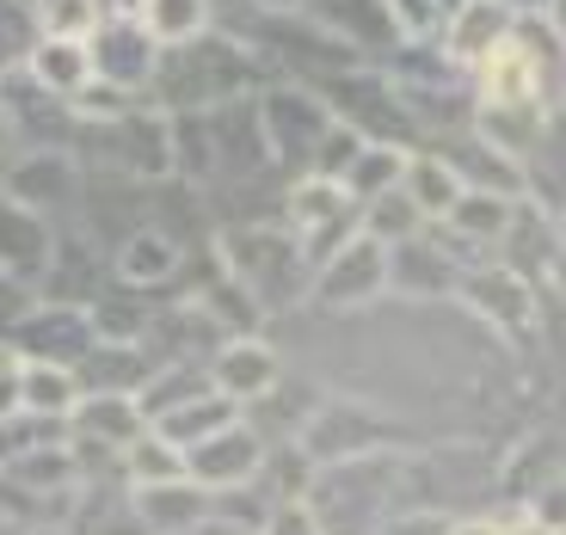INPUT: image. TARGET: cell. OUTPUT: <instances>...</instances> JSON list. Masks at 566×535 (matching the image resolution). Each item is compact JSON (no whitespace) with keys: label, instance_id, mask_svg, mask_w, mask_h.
I'll use <instances>...</instances> for the list:
<instances>
[{"label":"cell","instance_id":"obj_1","mask_svg":"<svg viewBox=\"0 0 566 535\" xmlns=\"http://www.w3.org/2000/svg\"><path fill=\"white\" fill-rule=\"evenodd\" d=\"M259 86H271V69L259 62V50H247L241 38L203 25L198 38L160 43L155 74H148V105L167 117H185V112H210V105L247 99Z\"/></svg>","mask_w":566,"mask_h":535},{"label":"cell","instance_id":"obj_2","mask_svg":"<svg viewBox=\"0 0 566 535\" xmlns=\"http://www.w3.org/2000/svg\"><path fill=\"white\" fill-rule=\"evenodd\" d=\"M400 486H407V462L388 450L339 455L321 462V474L302 486V511L321 535H369L400 511Z\"/></svg>","mask_w":566,"mask_h":535},{"label":"cell","instance_id":"obj_3","mask_svg":"<svg viewBox=\"0 0 566 535\" xmlns=\"http://www.w3.org/2000/svg\"><path fill=\"white\" fill-rule=\"evenodd\" d=\"M74 148L112 167L117 179H167L172 172V124L148 99L112 117H74Z\"/></svg>","mask_w":566,"mask_h":535},{"label":"cell","instance_id":"obj_4","mask_svg":"<svg viewBox=\"0 0 566 535\" xmlns=\"http://www.w3.org/2000/svg\"><path fill=\"white\" fill-rule=\"evenodd\" d=\"M222 253H228L234 290L247 302H259V308H283L290 296L308 290V259L296 253L290 228H234L222 240Z\"/></svg>","mask_w":566,"mask_h":535},{"label":"cell","instance_id":"obj_5","mask_svg":"<svg viewBox=\"0 0 566 535\" xmlns=\"http://www.w3.org/2000/svg\"><path fill=\"white\" fill-rule=\"evenodd\" d=\"M388 283H395L388 246H382V240H369L364 228H357V234H345L339 246H333V253L308 271V296L321 302V308H364V302L382 296Z\"/></svg>","mask_w":566,"mask_h":535},{"label":"cell","instance_id":"obj_6","mask_svg":"<svg viewBox=\"0 0 566 535\" xmlns=\"http://www.w3.org/2000/svg\"><path fill=\"white\" fill-rule=\"evenodd\" d=\"M253 105H259V129H265L271 167H277V172L283 167L308 172L314 141H321L326 124H333V112L321 105V93H308V86H259Z\"/></svg>","mask_w":566,"mask_h":535},{"label":"cell","instance_id":"obj_7","mask_svg":"<svg viewBox=\"0 0 566 535\" xmlns=\"http://www.w3.org/2000/svg\"><path fill=\"white\" fill-rule=\"evenodd\" d=\"M81 43H86V62H93V81L117 86V93H129V99H148V74H155L160 43L148 38L136 19L99 13L81 31Z\"/></svg>","mask_w":566,"mask_h":535},{"label":"cell","instance_id":"obj_8","mask_svg":"<svg viewBox=\"0 0 566 535\" xmlns=\"http://www.w3.org/2000/svg\"><path fill=\"white\" fill-rule=\"evenodd\" d=\"M283 216H290V240H296V253L308 259V271L321 265L345 234H357V203L345 198L333 179H314V172H302V179L290 185V210Z\"/></svg>","mask_w":566,"mask_h":535},{"label":"cell","instance_id":"obj_9","mask_svg":"<svg viewBox=\"0 0 566 535\" xmlns=\"http://www.w3.org/2000/svg\"><path fill=\"white\" fill-rule=\"evenodd\" d=\"M511 25H517V7L511 0H450L431 38H438V56L455 74H468L511 38Z\"/></svg>","mask_w":566,"mask_h":535},{"label":"cell","instance_id":"obj_10","mask_svg":"<svg viewBox=\"0 0 566 535\" xmlns=\"http://www.w3.org/2000/svg\"><path fill=\"white\" fill-rule=\"evenodd\" d=\"M179 468H185L191 486H203V493L247 486V480H259V468H265V437L247 419H234V424H222V431H210L203 443L179 450Z\"/></svg>","mask_w":566,"mask_h":535},{"label":"cell","instance_id":"obj_11","mask_svg":"<svg viewBox=\"0 0 566 535\" xmlns=\"http://www.w3.org/2000/svg\"><path fill=\"white\" fill-rule=\"evenodd\" d=\"M7 345H13V357H31V364L81 369L93 352V321H86V308H69V302H31V314L7 333Z\"/></svg>","mask_w":566,"mask_h":535},{"label":"cell","instance_id":"obj_12","mask_svg":"<svg viewBox=\"0 0 566 535\" xmlns=\"http://www.w3.org/2000/svg\"><path fill=\"white\" fill-rule=\"evenodd\" d=\"M431 155L443 160V167L455 172V185L462 191H493V198H524V167L499 148V141H486L481 129L468 124L455 129V136H431L424 141Z\"/></svg>","mask_w":566,"mask_h":535},{"label":"cell","instance_id":"obj_13","mask_svg":"<svg viewBox=\"0 0 566 535\" xmlns=\"http://www.w3.org/2000/svg\"><path fill=\"white\" fill-rule=\"evenodd\" d=\"M112 271H117V283H129V290H142V296H148V290L179 283L185 246H179V234H167L160 222H136L129 234H117Z\"/></svg>","mask_w":566,"mask_h":535},{"label":"cell","instance_id":"obj_14","mask_svg":"<svg viewBox=\"0 0 566 535\" xmlns=\"http://www.w3.org/2000/svg\"><path fill=\"white\" fill-rule=\"evenodd\" d=\"M302 13L326 31V38H339L345 50H400V25L388 19L382 0H302Z\"/></svg>","mask_w":566,"mask_h":535},{"label":"cell","instance_id":"obj_15","mask_svg":"<svg viewBox=\"0 0 566 535\" xmlns=\"http://www.w3.org/2000/svg\"><path fill=\"white\" fill-rule=\"evenodd\" d=\"M7 179V198L31 203V210H50V203H74L81 198V160L69 148H38L31 160H13V167H0Z\"/></svg>","mask_w":566,"mask_h":535},{"label":"cell","instance_id":"obj_16","mask_svg":"<svg viewBox=\"0 0 566 535\" xmlns=\"http://www.w3.org/2000/svg\"><path fill=\"white\" fill-rule=\"evenodd\" d=\"M50 240H56V228L43 222L31 203H19V198L0 191V271H7V277H19V283L38 290L43 265H50Z\"/></svg>","mask_w":566,"mask_h":535},{"label":"cell","instance_id":"obj_17","mask_svg":"<svg viewBox=\"0 0 566 535\" xmlns=\"http://www.w3.org/2000/svg\"><path fill=\"white\" fill-rule=\"evenodd\" d=\"M19 74L38 86L43 99L69 105L74 93L93 81V62H86V43L81 38H69V31H43V38L31 43V56H25V69H19Z\"/></svg>","mask_w":566,"mask_h":535},{"label":"cell","instance_id":"obj_18","mask_svg":"<svg viewBox=\"0 0 566 535\" xmlns=\"http://www.w3.org/2000/svg\"><path fill=\"white\" fill-rule=\"evenodd\" d=\"M129 505H136L142 535H179V529H191L198 517H210L216 499L179 474V480H155V486H129Z\"/></svg>","mask_w":566,"mask_h":535},{"label":"cell","instance_id":"obj_19","mask_svg":"<svg viewBox=\"0 0 566 535\" xmlns=\"http://www.w3.org/2000/svg\"><path fill=\"white\" fill-rule=\"evenodd\" d=\"M376 437H382V424L369 419L364 407H352V400H321L308 419V455L314 462H339V455H364L376 450Z\"/></svg>","mask_w":566,"mask_h":535},{"label":"cell","instance_id":"obj_20","mask_svg":"<svg viewBox=\"0 0 566 535\" xmlns=\"http://www.w3.org/2000/svg\"><path fill=\"white\" fill-rule=\"evenodd\" d=\"M210 381L234 400V407H253V400L271 395L283 376H277V357H271L259 338H222V352H216V364H210Z\"/></svg>","mask_w":566,"mask_h":535},{"label":"cell","instance_id":"obj_21","mask_svg":"<svg viewBox=\"0 0 566 535\" xmlns=\"http://www.w3.org/2000/svg\"><path fill=\"white\" fill-rule=\"evenodd\" d=\"M455 290H462L474 308L486 314V321H499L505 333H524L530 326V277L511 265H486V271H468V277H455Z\"/></svg>","mask_w":566,"mask_h":535},{"label":"cell","instance_id":"obj_22","mask_svg":"<svg viewBox=\"0 0 566 535\" xmlns=\"http://www.w3.org/2000/svg\"><path fill=\"white\" fill-rule=\"evenodd\" d=\"M234 419H241V407H234L222 388H203V395H191V400H179V407L155 412L148 431L167 437L172 450H191V443H203L210 431H222V424H234Z\"/></svg>","mask_w":566,"mask_h":535},{"label":"cell","instance_id":"obj_23","mask_svg":"<svg viewBox=\"0 0 566 535\" xmlns=\"http://www.w3.org/2000/svg\"><path fill=\"white\" fill-rule=\"evenodd\" d=\"M74 407H81V369H69V364H31V357H19V412L69 424Z\"/></svg>","mask_w":566,"mask_h":535},{"label":"cell","instance_id":"obj_24","mask_svg":"<svg viewBox=\"0 0 566 535\" xmlns=\"http://www.w3.org/2000/svg\"><path fill=\"white\" fill-rule=\"evenodd\" d=\"M400 191L412 198V210H419L424 222H443V216H450V203L462 198L455 172L443 167L431 148H412V155H407V167H400Z\"/></svg>","mask_w":566,"mask_h":535},{"label":"cell","instance_id":"obj_25","mask_svg":"<svg viewBox=\"0 0 566 535\" xmlns=\"http://www.w3.org/2000/svg\"><path fill=\"white\" fill-rule=\"evenodd\" d=\"M412 148H388V141H364L352 155V167L339 172V191L352 203H369L376 191H388V185H400V167H407Z\"/></svg>","mask_w":566,"mask_h":535},{"label":"cell","instance_id":"obj_26","mask_svg":"<svg viewBox=\"0 0 566 535\" xmlns=\"http://www.w3.org/2000/svg\"><path fill=\"white\" fill-rule=\"evenodd\" d=\"M357 228H364L369 240H382V246H400V240L424 234V216L412 210V198L400 185H388V191H376L369 203H357Z\"/></svg>","mask_w":566,"mask_h":535},{"label":"cell","instance_id":"obj_27","mask_svg":"<svg viewBox=\"0 0 566 535\" xmlns=\"http://www.w3.org/2000/svg\"><path fill=\"white\" fill-rule=\"evenodd\" d=\"M136 25L148 31L155 43L198 38V31L210 25V0H142V7H136Z\"/></svg>","mask_w":566,"mask_h":535},{"label":"cell","instance_id":"obj_28","mask_svg":"<svg viewBox=\"0 0 566 535\" xmlns=\"http://www.w3.org/2000/svg\"><path fill=\"white\" fill-rule=\"evenodd\" d=\"M43 38L38 0H0V74H19L31 56V43Z\"/></svg>","mask_w":566,"mask_h":535},{"label":"cell","instance_id":"obj_29","mask_svg":"<svg viewBox=\"0 0 566 535\" xmlns=\"http://www.w3.org/2000/svg\"><path fill=\"white\" fill-rule=\"evenodd\" d=\"M31 302H38V290L0 271V345H7V333H13V326L25 321V314H31Z\"/></svg>","mask_w":566,"mask_h":535},{"label":"cell","instance_id":"obj_30","mask_svg":"<svg viewBox=\"0 0 566 535\" xmlns=\"http://www.w3.org/2000/svg\"><path fill=\"white\" fill-rule=\"evenodd\" d=\"M369 535H450V517H438V511H395V517L376 523Z\"/></svg>","mask_w":566,"mask_h":535},{"label":"cell","instance_id":"obj_31","mask_svg":"<svg viewBox=\"0 0 566 535\" xmlns=\"http://www.w3.org/2000/svg\"><path fill=\"white\" fill-rule=\"evenodd\" d=\"M259 535H321V529H314L308 511H302L296 499H290V505H271V517L259 523Z\"/></svg>","mask_w":566,"mask_h":535},{"label":"cell","instance_id":"obj_32","mask_svg":"<svg viewBox=\"0 0 566 535\" xmlns=\"http://www.w3.org/2000/svg\"><path fill=\"white\" fill-rule=\"evenodd\" d=\"M19 412V357L0 352V419H13Z\"/></svg>","mask_w":566,"mask_h":535},{"label":"cell","instance_id":"obj_33","mask_svg":"<svg viewBox=\"0 0 566 535\" xmlns=\"http://www.w3.org/2000/svg\"><path fill=\"white\" fill-rule=\"evenodd\" d=\"M179 535H259L253 523H241V517H222V511H210V517H198L191 529H179Z\"/></svg>","mask_w":566,"mask_h":535},{"label":"cell","instance_id":"obj_34","mask_svg":"<svg viewBox=\"0 0 566 535\" xmlns=\"http://www.w3.org/2000/svg\"><path fill=\"white\" fill-rule=\"evenodd\" d=\"M499 535H554V523L536 517V511H524V517L511 523V529H499Z\"/></svg>","mask_w":566,"mask_h":535},{"label":"cell","instance_id":"obj_35","mask_svg":"<svg viewBox=\"0 0 566 535\" xmlns=\"http://www.w3.org/2000/svg\"><path fill=\"white\" fill-rule=\"evenodd\" d=\"M136 7H142V0H93V19H99V13H117V19H136Z\"/></svg>","mask_w":566,"mask_h":535},{"label":"cell","instance_id":"obj_36","mask_svg":"<svg viewBox=\"0 0 566 535\" xmlns=\"http://www.w3.org/2000/svg\"><path fill=\"white\" fill-rule=\"evenodd\" d=\"M450 535H499V523H450Z\"/></svg>","mask_w":566,"mask_h":535}]
</instances>
